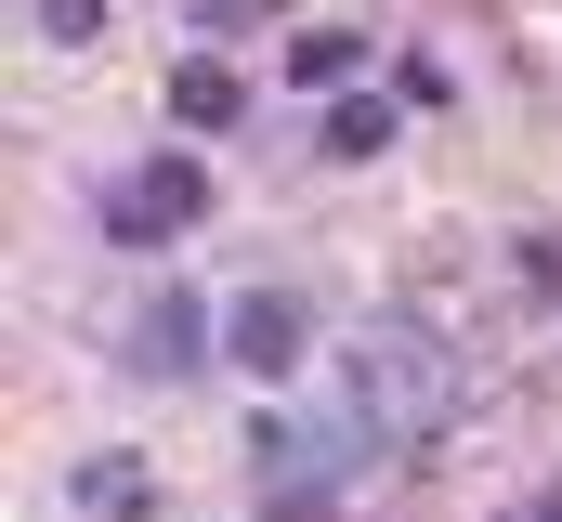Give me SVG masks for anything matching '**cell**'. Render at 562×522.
Here are the masks:
<instances>
[{
	"instance_id": "obj_1",
	"label": "cell",
	"mask_w": 562,
	"mask_h": 522,
	"mask_svg": "<svg viewBox=\"0 0 562 522\" xmlns=\"http://www.w3.org/2000/svg\"><path fill=\"white\" fill-rule=\"evenodd\" d=\"M340 418H353L367 444H419V431H445V418H458V366H445V340L406 327V314H380V327L353 340Z\"/></svg>"
},
{
	"instance_id": "obj_2",
	"label": "cell",
	"mask_w": 562,
	"mask_h": 522,
	"mask_svg": "<svg viewBox=\"0 0 562 522\" xmlns=\"http://www.w3.org/2000/svg\"><path fill=\"white\" fill-rule=\"evenodd\" d=\"M196 209H210V170H196V157H144V170H119V183H105V236H119V249L183 236Z\"/></svg>"
},
{
	"instance_id": "obj_3",
	"label": "cell",
	"mask_w": 562,
	"mask_h": 522,
	"mask_svg": "<svg viewBox=\"0 0 562 522\" xmlns=\"http://www.w3.org/2000/svg\"><path fill=\"white\" fill-rule=\"evenodd\" d=\"M301 340H314V327H301V300H288V287H249V300L223 314L236 379H301Z\"/></svg>"
},
{
	"instance_id": "obj_4",
	"label": "cell",
	"mask_w": 562,
	"mask_h": 522,
	"mask_svg": "<svg viewBox=\"0 0 562 522\" xmlns=\"http://www.w3.org/2000/svg\"><path fill=\"white\" fill-rule=\"evenodd\" d=\"M196 353H210L196 300H183V287H157V300L132 314V366H144V379H196Z\"/></svg>"
},
{
	"instance_id": "obj_5",
	"label": "cell",
	"mask_w": 562,
	"mask_h": 522,
	"mask_svg": "<svg viewBox=\"0 0 562 522\" xmlns=\"http://www.w3.org/2000/svg\"><path fill=\"white\" fill-rule=\"evenodd\" d=\"M79 510H92V522H144V510H157V470H144L132 444H105V457H79Z\"/></svg>"
},
{
	"instance_id": "obj_6",
	"label": "cell",
	"mask_w": 562,
	"mask_h": 522,
	"mask_svg": "<svg viewBox=\"0 0 562 522\" xmlns=\"http://www.w3.org/2000/svg\"><path fill=\"white\" fill-rule=\"evenodd\" d=\"M236 105H249V92H236V66H210V53H196V66H170V118H183V130H236Z\"/></svg>"
},
{
	"instance_id": "obj_7",
	"label": "cell",
	"mask_w": 562,
	"mask_h": 522,
	"mask_svg": "<svg viewBox=\"0 0 562 522\" xmlns=\"http://www.w3.org/2000/svg\"><path fill=\"white\" fill-rule=\"evenodd\" d=\"M353 66H367V39H353V26H301V53H288V79H301V92H327V105L353 92Z\"/></svg>"
},
{
	"instance_id": "obj_8",
	"label": "cell",
	"mask_w": 562,
	"mask_h": 522,
	"mask_svg": "<svg viewBox=\"0 0 562 522\" xmlns=\"http://www.w3.org/2000/svg\"><path fill=\"white\" fill-rule=\"evenodd\" d=\"M380 144H393V105H367V92L327 105V157H380Z\"/></svg>"
},
{
	"instance_id": "obj_9",
	"label": "cell",
	"mask_w": 562,
	"mask_h": 522,
	"mask_svg": "<svg viewBox=\"0 0 562 522\" xmlns=\"http://www.w3.org/2000/svg\"><path fill=\"white\" fill-rule=\"evenodd\" d=\"M196 26H210V39H236V26H276V0H196Z\"/></svg>"
},
{
	"instance_id": "obj_10",
	"label": "cell",
	"mask_w": 562,
	"mask_h": 522,
	"mask_svg": "<svg viewBox=\"0 0 562 522\" xmlns=\"http://www.w3.org/2000/svg\"><path fill=\"white\" fill-rule=\"evenodd\" d=\"M40 26H53V39H92V26H105V0H40Z\"/></svg>"
},
{
	"instance_id": "obj_11",
	"label": "cell",
	"mask_w": 562,
	"mask_h": 522,
	"mask_svg": "<svg viewBox=\"0 0 562 522\" xmlns=\"http://www.w3.org/2000/svg\"><path fill=\"white\" fill-rule=\"evenodd\" d=\"M524 287H537V300H562V236H537V249H524Z\"/></svg>"
}]
</instances>
